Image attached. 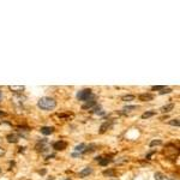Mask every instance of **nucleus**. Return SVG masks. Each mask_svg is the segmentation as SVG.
<instances>
[{
    "mask_svg": "<svg viewBox=\"0 0 180 180\" xmlns=\"http://www.w3.org/2000/svg\"><path fill=\"white\" fill-rule=\"evenodd\" d=\"M37 107L41 108L42 111H52L57 107V101L52 97L43 96L37 101Z\"/></svg>",
    "mask_w": 180,
    "mask_h": 180,
    "instance_id": "obj_1",
    "label": "nucleus"
},
{
    "mask_svg": "<svg viewBox=\"0 0 180 180\" xmlns=\"http://www.w3.org/2000/svg\"><path fill=\"white\" fill-rule=\"evenodd\" d=\"M90 96H91V90L90 89H83L77 93V99L79 101H88Z\"/></svg>",
    "mask_w": 180,
    "mask_h": 180,
    "instance_id": "obj_2",
    "label": "nucleus"
},
{
    "mask_svg": "<svg viewBox=\"0 0 180 180\" xmlns=\"http://www.w3.org/2000/svg\"><path fill=\"white\" fill-rule=\"evenodd\" d=\"M67 147V143L65 141H59V142H55L53 144V149L57 150V151H61V150H65Z\"/></svg>",
    "mask_w": 180,
    "mask_h": 180,
    "instance_id": "obj_3",
    "label": "nucleus"
},
{
    "mask_svg": "<svg viewBox=\"0 0 180 180\" xmlns=\"http://www.w3.org/2000/svg\"><path fill=\"white\" fill-rule=\"evenodd\" d=\"M9 89L13 93H17V94H22L24 90H25V86L24 85H10Z\"/></svg>",
    "mask_w": 180,
    "mask_h": 180,
    "instance_id": "obj_4",
    "label": "nucleus"
},
{
    "mask_svg": "<svg viewBox=\"0 0 180 180\" xmlns=\"http://www.w3.org/2000/svg\"><path fill=\"white\" fill-rule=\"evenodd\" d=\"M91 173H93V168H91V167H85V168H83V169L78 173V176H79V178H85V176L90 175Z\"/></svg>",
    "mask_w": 180,
    "mask_h": 180,
    "instance_id": "obj_5",
    "label": "nucleus"
},
{
    "mask_svg": "<svg viewBox=\"0 0 180 180\" xmlns=\"http://www.w3.org/2000/svg\"><path fill=\"white\" fill-rule=\"evenodd\" d=\"M138 99L141 101H143V102H148V101H152L154 100V95H151V94H141L138 96Z\"/></svg>",
    "mask_w": 180,
    "mask_h": 180,
    "instance_id": "obj_6",
    "label": "nucleus"
},
{
    "mask_svg": "<svg viewBox=\"0 0 180 180\" xmlns=\"http://www.w3.org/2000/svg\"><path fill=\"white\" fill-rule=\"evenodd\" d=\"M53 132H54V127H51V126H43V127H41V133L42 135L48 136V135H52Z\"/></svg>",
    "mask_w": 180,
    "mask_h": 180,
    "instance_id": "obj_7",
    "label": "nucleus"
},
{
    "mask_svg": "<svg viewBox=\"0 0 180 180\" xmlns=\"http://www.w3.org/2000/svg\"><path fill=\"white\" fill-rule=\"evenodd\" d=\"M112 127V123L111 121H106V123H103L102 125H101V127H100V133H105L107 130H109Z\"/></svg>",
    "mask_w": 180,
    "mask_h": 180,
    "instance_id": "obj_8",
    "label": "nucleus"
},
{
    "mask_svg": "<svg viewBox=\"0 0 180 180\" xmlns=\"http://www.w3.org/2000/svg\"><path fill=\"white\" fill-rule=\"evenodd\" d=\"M154 178H155V180H173L172 178H169V176H167V175H164V174H162L160 172L155 173Z\"/></svg>",
    "mask_w": 180,
    "mask_h": 180,
    "instance_id": "obj_9",
    "label": "nucleus"
},
{
    "mask_svg": "<svg viewBox=\"0 0 180 180\" xmlns=\"http://www.w3.org/2000/svg\"><path fill=\"white\" fill-rule=\"evenodd\" d=\"M96 106V102L94 101V100H91V101H86V103H84L83 106H82V108L83 109H91V108H94Z\"/></svg>",
    "mask_w": 180,
    "mask_h": 180,
    "instance_id": "obj_10",
    "label": "nucleus"
},
{
    "mask_svg": "<svg viewBox=\"0 0 180 180\" xmlns=\"http://www.w3.org/2000/svg\"><path fill=\"white\" fill-rule=\"evenodd\" d=\"M6 139H7V142L9 143H17L18 142V139H19V137L17 136V135H7V137H6Z\"/></svg>",
    "mask_w": 180,
    "mask_h": 180,
    "instance_id": "obj_11",
    "label": "nucleus"
},
{
    "mask_svg": "<svg viewBox=\"0 0 180 180\" xmlns=\"http://www.w3.org/2000/svg\"><path fill=\"white\" fill-rule=\"evenodd\" d=\"M25 100H27V97H25V96H22V95H15V96H13V101H15L16 103H19V105H22Z\"/></svg>",
    "mask_w": 180,
    "mask_h": 180,
    "instance_id": "obj_12",
    "label": "nucleus"
},
{
    "mask_svg": "<svg viewBox=\"0 0 180 180\" xmlns=\"http://www.w3.org/2000/svg\"><path fill=\"white\" fill-rule=\"evenodd\" d=\"M111 161H112V160H111V157H105V158H102V157H97V162H99L101 166H107Z\"/></svg>",
    "mask_w": 180,
    "mask_h": 180,
    "instance_id": "obj_13",
    "label": "nucleus"
},
{
    "mask_svg": "<svg viewBox=\"0 0 180 180\" xmlns=\"http://www.w3.org/2000/svg\"><path fill=\"white\" fill-rule=\"evenodd\" d=\"M173 108H174V105H173V103H169V105H166V106L161 107L160 111H161L162 113H168V112H170Z\"/></svg>",
    "mask_w": 180,
    "mask_h": 180,
    "instance_id": "obj_14",
    "label": "nucleus"
},
{
    "mask_svg": "<svg viewBox=\"0 0 180 180\" xmlns=\"http://www.w3.org/2000/svg\"><path fill=\"white\" fill-rule=\"evenodd\" d=\"M85 144H79V145H77L76 148H74V150H76V155H79L80 152H84V149H85Z\"/></svg>",
    "mask_w": 180,
    "mask_h": 180,
    "instance_id": "obj_15",
    "label": "nucleus"
},
{
    "mask_svg": "<svg viewBox=\"0 0 180 180\" xmlns=\"http://www.w3.org/2000/svg\"><path fill=\"white\" fill-rule=\"evenodd\" d=\"M155 114H156V112H154V111L145 112V113H143V114H142V119H148V118H151V117H154Z\"/></svg>",
    "mask_w": 180,
    "mask_h": 180,
    "instance_id": "obj_16",
    "label": "nucleus"
},
{
    "mask_svg": "<svg viewBox=\"0 0 180 180\" xmlns=\"http://www.w3.org/2000/svg\"><path fill=\"white\" fill-rule=\"evenodd\" d=\"M59 119H64V120H70L72 117H73V114H58L57 115Z\"/></svg>",
    "mask_w": 180,
    "mask_h": 180,
    "instance_id": "obj_17",
    "label": "nucleus"
},
{
    "mask_svg": "<svg viewBox=\"0 0 180 180\" xmlns=\"http://www.w3.org/2000/svg\"><path fill=\"white\" fill-rule=\"evenodd\" d=\"M135 109H137V106H126V107H124V109H123V113L132 112V111H135Z\"/></svg>",
    "mask_w": 180,
    "mask_h": 180,
    "instance_id": "obj_18",
    "label": "nucleus"
},
{
    "mask_svg": "<svg viewBox=\"0 0 180 180\" xmlns=\"http://www.w3.org/2000/svg\"><path fill=\"white\" fill-rule=\"evenodd\" d=\"M95 148H96V147H95L94 144H91V145H89V147H85V149H84V154L94 151V150H95Z\"/></svg>",
    "mask_w": 180,
    "mask_h": 180,
    "instance_id": "obj_19",
    "label": "nucleus"
},
{
    "mask_svg": "<svg viewBox=\"0 0 180 180\" xmlns=\"http://www.w3.org/2000/svg\"><path fill=\"white\" fill-rule=\"evenodd\" d=\"M121 100H123V101H133V100H135V96H133V95H124V96L121 97Z\"/></svg>",
    "mask_w": 180,
    "mask_h": 180,
    "instance_id": "obj_20",
    "label": "nucleus"
},
{
    "mask_svg": "<svg viewBox=\"0 0 180 180\" xmlns=\"http://www.w3.org/2000/svg\"><path fill=\"white\" fill-rule=\"evenodd\" d=\"M162 144V141H160V139H156V141H151L150 142V148H152V147H155V145H161Z\"/></svg>",
    "mask_w": 180,
    "mask_h": 180,
    "instance_id": "obj_21",
    "label": "nucleus"
},
{
    "mask_svg": "<svg viewBox=\"0 0 180 180\" xmlns=\"http://www.w3.org/2000/svg\"><path fill=\"white\" fill-rule=\"evenodd\" d=\"M103 175H108V176H114V170L113 169H107V170H103Z\"/></svg>",
    "mask_w": 180,
    "mask_h": 180,
    "instance_id": "obj_22",
    "label": "nucleus"
},
{
    "mask_svg": "<svg viewBox=\"0 0 180 180\" xmlns=\"http://www.w3.org/2000/svg\"><path fill=\"white\" fill-rule=\"evenodd\" d=\"M169 93H172V89H170V88H163L161 91H160L161 95H163V94H169Z\"/></svg>",
    "mask_w": 180,
    "mask_h": 180,
    "instance_id": "obj_23",
    "label": "nucleus"
},
{
    "mask_svg": "<svg viewBox=\"0 0 180 180\" xmlns=\"http://www.w3.org/2000/svg\"><path fill=\"white\" fill-rule=\"evenodd\" d=\"M169 125H172V126H179L180 121H179V119H173V120L169 121Z\"/></svg>",
    "mask_w": 180,
    "mask_h": 180,
    "instance_id": "obj_24",
    "label": "nucleus"
},
{
    "mask_svg": "<svg viewBox=\"0 0 180 180\" xmlns=\"http://www.w3.org/2000/svg\"><path fill=\"white\" fill-rule=\"evenodd\" d=\"M163 88H166V86H162V85H155V86H151V90H162Z\"/></svg>",
    "mask_w": 180,
    "mask_h": 180,
    "instance_id": "obj_25",
    "label": "nucleus"
},
{
    "mask_svg": "<svg viewBox=\"0 0 180 180\" xmlns=\"http://www.w3.org/2000/svg\"><path fill=\"white\" fill-rule=\"evenodd\" d=\"M5 152H6V151H5V149H3L1 147H0V157L4 156V155H5Z\"/></svg>",
    "mask_w": 180,
    "mask_h": 180,
    "instance_id": "obj_26",
    "label": "nucleus"
},
{
    "mask_svg": "<svg viewBox=\"0 0 180 180\" xmlns=\"http://www.w3.org/2000/svg\"><path fill=\"white\" fill-rule=\"evenodd\" d=\"M3 115H6V113H5V112H1V111H0V117H3Z\"/></svg>",
    "mask_w": 180,
    "mask_h": 180,
    "instance_id": "obj_27",
    "label": "nucleus"
},
{
    "mask_svg": "<svg viewBox=\"0 0 180 180\" xmlns=\"http://www.w3.org/2000/svg\"><path fill=\"white\" fill-rule=\"evenodd\" d=\"M1 99H3V93L0 91V101H1Z\"/></svg>",
    "mask_w": 180,
    "mask_h": 180,
    "instance_id": "obj_28",
    "label": "nucleus"
},
{
    "mask_svg": "<svg viewBox=\"0 0 180 180\" xmlns=\"http://www.w3.org/2000/svg\"><path fill=\"white\" fill-rule=\"evenodd\" d=\"M65 180H71V179H70V178H67V179H65Z\"/></svg>",
    "mask_w": 180,
    "mask_h": 180,
    "instance_id": "obj_29",
    "label": "nucleus"
},
{
    "mask_svg": "<svg viewBox=\"0 0 180 180\" xmlns=\"http://www.w3.org/2000/svg\"><path fill=\"white\" fill-rule=\"evenodd\" d=\"M111 180H119V179H111Z\"/></svg>",
    "mask_w": 180,
    "mask_h": 180,
    "instance_id": "obj_30",
    "label": "nucleus"
},
{
    "mask_svg": "<svg viewBox=\"0 0 180 180\" xmlns=\"http://www.w3.org/2000/svg\"><path fill=\"white\" fill-rule=\"evenodd\" d=\"M0 174H1V168H0Z\"/></svg>",
    "mask_w": 180,
    "mask_h": 180,
    "instance_id": "obj_31",
    "label": "nucleus"
}]
</instances>
